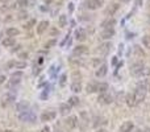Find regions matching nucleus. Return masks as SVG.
I'll list each match as a JSON object with an SVG mask.
<instances>
[{"label":"nucleus","instance_id":"f257e3e1","mask_svg":"<svg viewBox=\"0 0 150 132\" xmlns=\"http://www.w3.org/2000/svg\"><path fill=\"white\" fill-rule=\"evenodd\" d=\"M146 93H147V90L143 86H141V85H138V86H137V89L134 90V93H133L134 101H136L137 104L141 103V102L145 99V97H146Z\"/></svg>","mask_w":150,"mask_h":132},{"label":"nucleus","instance_id":"f03ea898","mask_svg":"<svg viewBox=\"0 0 150 132\" xmlns=\"http://www.w3.org/2000/svg\"><path fill=\"white\" fill-rule=\"evenodd\" d=\"M19 119H20L21 122H25V123H34L36 120V115H34L33 111H21L20 115H19Z\"/></svg>","mask_w":150,"mask_h":132},{"label":"nucleus","instance_id":"7ed1b4c3","mask_svg":"<svg viewBox=\"0 0 150 132\" xmlns=\"http://www.w3.org/2000/svg\"><path fill=\"white\" fill-rule=\"evenodd\" d=\"M15 99H16V93L15 91H9L7 94H4L3 98H1V107H7L8 104H11Z\"/></svg>","mask_w":150,"mask_h":132},{"label":"nucleus","instance_id":"20e7f679","mask_svg":"<svg viewBox=\"0 0 150 132\" xmlns=\"http://www.w3.org/2000/svg\"><path fill=\"white\" fill-rule=\"evenodd\" d=\"M102 5H103V0H87L86 1V7L91 11L99 9Z\"/></svg>","mask_w":150,"mask_h":132},{"label":"nucleus","instance_id":"39448f33","mask_svg":"<svg viewBox=\"0 0 150 132\" xmlns=\"http://www.w3.org/2000/svg\"><path fill=\"white\" fill-rule=\"evenodd\" d=\"M98 101L103 104H111L113 102V98H112V95H109L108 93H100Z\"/></svg>","mask_w":150,"mask_h":132},{"label":"nucleus","instance_id":"423d86ee","mask_svg":"<svg viewBox=\"0 0 150 132\" xmlns=\"http://www.w3.org/2000/svg\"><path fill=\"white\" fill-rule=\"evenodd\" d=\"M65 125L68 129H74L76 125H78V118L76 116H68L65 120Z\"/></svg>","mask_w":150,"mask_h":132},{"label":"nucleus","instance_id":"0eeeda50","mask_svg":"<svg viewBox=\"0 0 150 132\" xmlns=\"http://www.w3.org/2000/svg\"><path fill=\"white\" fill-rule=\"evenodd\" d=\"M7 67H9V69H24V67H27V62H24V61H11V62L7 63Z\"/></svg>","mask_w":150,"mask_h":132},{"label":"nucleus","instance_id":"6e6552de","mask_svg":"<svg viewBox=\"0 0 150 132\" xmlns=\"http://www.w3.org/2000/svg\"><path fill=\"white\" fill-rule=\"evenodd\" d=\"M145 66H143V63L142 62H137V63H134V65H132L130 66V73L133 74V75H138V74L141 73V70L143 69Z\"/></svg>","mask_w":150,"mask_h":132},{"label":"nucleus","instance_id":"1a4fd4ad","mask_svg":"<svg viewBox=\"0 0 150 132\" xmlns=\"http://www.w3.org/2000/svg\"><path fill=\"white\" fill-rule=\"evenodd\" d=\"M119 8H120V5L117 3H113V4H111L108 8L106 9V16H108V17H111V16H113V15L116 13L117 11H119Z\"/></svg>","mask_w":150,"mask_h":132},{"label":"nucleus","instance_id":"9d476101","mask_svg":"<svg viewBox=\"0 0 150 132\" xmlns=\"http://www.w3.org/2000/svg\"><path fill=\"white\" fill-rule=\"evenodd\" d=\"M115 24H116V20H115L113 17H108L106 21H103L102 23V28L103 29H113Z\"/></svg>","mask_w":150,"mask_h":132},{"label":"nucleus","instance_id":"9b49d317","mask_svg":"<svg viewBox=\"0 0 150 132\" xmlns=\"http://www.w3.org/2000/svg\"><path fill=\"white\" fill-rule=\"evenodd\" d=\"M72 53H74V56H82V54L88 53V48L86 45H78L76 48H74Z\"/></svg>","mask_w":150,"mask_h":132},{"label":"nucleus","instance_id":"f8f14e48","mask_svg":"<svg viewBox=\"0 0 150 132\" xmlns=\"http://www.w3.org/2000/svg\"><path fill=\"white\" fill-rule=\"evenodd\" d=\"M55 116H57V114L54 111H46L41 115V122H50Z\"/></svg>","mask_w":150,"mask_h":132},{"label":"nucleus","instance_id":"ddd939ff","mask_svg":"<svg viewBox=\"0 0 150 132\" xmlns=\"http://www.w3.org/2000/svg\"><path fill=\"white\" fill-rule=\"evenodd\" d=\"M107 71H108V66H107L106 63H102V66H99V67L96 69L95 75L98 77V78H100V77H104V75H106Z\"/></svg>","mask_w":150,"mask_h":132},{"label":"nucleus","instance_id":"4468645a","mask_svg":"<svg viewBox=\"0 0 150 132\" xmlns=\"http://www.w3.org/2000/svg\"><path fill=\"white\" fill-rule=\"evenodd\" d=\"M115 36V29H104L102 32V35H100V38L103 40H109V38H112Z\"/></svg>","mask_w":150,"mask_h":132},{"label":"nucleus","instance_id":"2eb2a0df","mask_svg":"<svg viewBox=\"0 0 150 132\" xmlns=\"http://www.w3.org/2000/svg\"><path fill=\"white\" fill-rule=\"evenodd\" d=\"M48 28H49V21H46V20L41 21V23L37 25V33L38 35H42Z\"/></svg>","mask_w":150,"mask_h":132},{"label":"nucleus","instance_id":"dca6fc26","mask_svg":"<svg viewBox=\"0 0 150 132\" xmlns=\"http://www.w3.org/2000/svg\"><path fill=\"white\" fill-rule=\"evenodd\" d=\"M134 128V125H133V123L132 122H129V120H128V122H124L123 124H121V132H132V129Z\"/></svg>","mask_w":150,"mask_h":132},{"label":"nucleus","instance_id":"f3484780","mask_svg":"<svg viewBox=\"0 0 150 132\" xmlns=\"http://www.w3.org/2000/svg\"><path fill=\"white\" fill-rule=\"evenodd\" d=\"M75 38L78 40V41H84L86 38H87V32L84 29H78L76 33H75Z\"/></svg>","mask_w":150,"mask_h":132},{"label":"nucleus","instance_id":"a211bd4d","mask_svg":"<svg viewBox=\"0 0 150 132\" xmlns=\"http://www.w3.org/2000/svg\"><path fill=\"white\" fill-rule=\"evenodd\" d=\"M15 44H16L15 37H7L3 40V46H5V48H11V46H13Z\"/></svg>","mask_w":150,"mask_h":132},{"label":"nucleus","instance_id":"6ab92c4d","mask_svg":"<svg viewBox=\"0 0 150 132\" xmlns=\"http://www.w3.org/2000/svg\"><path fill=\"white\" fill-rule=\"evenodd\" d=\"M70 63H71L72 66H82V65H84V62H83V59L82 58H76V57H70Z\"/></svg>","mask_w":150,"mask_h":132},{"label":"nucleus","instance_id":"aec40b11","mask_svg":"<svg viewBox=\"0 0 150 132\" xmlns=\"http://www.w3.org/2000/svg\"><path fill=\"white\" fill-rule=\"evenodd\" d=\"M70 111H71V106L70 104H61V107H59V112H61L62 115H68L70 114Z\"/></svg>","mask_w":150,"mask_h":132},{"label":"nucleus","instance_id":"412c9836","mask_svg":"<svg viewBox=\"0 0 150 132\" xmlns=\"http://www.w3.org/2000/svg\"><path fill=\"white\" fill-rule=\"evenodd\" d=\"M109 49H111V44H109V42H104V44H102V45L99 46V52L102 53V54H107V53L109 52Z\"/></svg>","mask_w":150,"mask_h":132},{"label":"nucleus","instance_id":"4be33fe9","mask_svg":"<svg viewBox=\"0 0 150 132\" xmlns=\"http://www.w3.org/2000/svg\"><path fill=\"white\" fill-rule=\"evenodd\" d=\"M126 104L129 106V107H134L136 106V101H134V97H133V94H128L126 95Z\"/></svg>","mask_w":150,"mask_h":132},{"label":"nucleus","instance_id":"5701e85b","mask_svg":"<svg viewBox=\"0 0 150 132\" xmlns=\"http://www.w3.org/2000/svg\"><path fill=\"white\" fill-rule=\"evenodd\" d=\"M108 90V85L107 83H96V91L99 93H106Z\"/></svg>","mask_w":150,"mask_h":132},{"label":"nucleus","instance_id":"b1692460","mask_svg":"<svg viewBox=\"0 0 150 132\" xmlns=\"http://www.w3.org/2000/svg\"><path fill=\"white\" fill-rule=\"evenodd\" d=\"M19 33H20V32H19V29H16V28H8L7 29V36L8 37H16Z\"/></svg>","mask_w":150,"mask_h":132},{"label":"nucleus","instance_id":"393cba45","mask_svg":"<svg viewBox=\"0 0 150 132\" xmlns=\"http://www.w3.org/2000/svg\"><path fill=\"white\" fill-rule=\"evenodd\" d=\"M66 24H67V17H66L65 15H61L58 19V25L61 27V28H65Z\"/></svg>","mask_w":150,"mask_h":132},{"label":"nucleus","instance_id":"a878e982","mask_svg":"<svg viewBox=\"0 0 150 132\" xmlns=\"http://www.w3.org/2000/svg\"><path fill=\"white\" fill-rule=\"evenodd\" d=\"M107 119L106 118H95V122H94V125L95 127H99V125H103V124H107Z\"/></svg>","mask_w":150,"mask_h":132},{"label":"nucleus","instance_id":"bb28decb","mask_svg":"<svg viewBox=\"0 0 150 132\" xmlns=\"http://www.w3.org/2000/svg\"><path fill=\"white\" fill-rule=\"evenodd\" d=\"M71 90L74 91V93H79V91L82 90V83H80V82H74V83L71 85Z\"/></svg>","mask_w":150,"mask_h":132},{"label":"nucleus","instance_id":"cd10ccee","mask_svg":"<svg viewBox=\"0 0 150 132\" xmlns=\"http://www.w3.org/2000/svg\"><path fill=\"white\" fill-rule=\"evenodd\" d=\"M142 44H143V46H145V48L150 49V36H149V35H147V36H143Z\"/></svg>","mask_w":150,"mask_h":132},{"label":"nucleus","instance_id":"c85d7f7f","mask_svg":"<svg viewBox=\"0 0 150 132\" xmlns=\"http://www.w3.org/2000/svg\"><path fill=\"white\" fill-rule=\"evenodd\" d=\"M149 75H150V69H149V67H143V69L141 70V73L138 74L137 77H142V78H143V77H149Z\"/></svg>","mask_w":150,"mask_h":132},{"label":"nucleus","instance_id":"c756f323","mask_svg":"<svg viewBox=\"0 0 150 132\" xmlns=\"http://www.w3.org/2000/svg\"><path fill=\"white\" fill-rule=\"evenodd\" d=\"M20 81H21V79H16V78H12V77H11L9 82H8V87H9V89H12V87L15 86V85L20 83Z\"/></svg>","mask_w":150,"mask_h":132},{"label":"nucleus","instance_id":"7c9ffc66","mask_svg":"<svg viewBox=\"0 0 150 132\" xmlns=\"http://www.w3.org/2000/svg\"><path fill=\"white\" fill-rule=\"evenodd\" d=\"M68 104H70V106H78L79 104V98L71 97L70 99H68Z\"/></svg>","mask_w":150,"mask_h":132},{"label":"nucleus","instance_id":"2f4dec72","mask_svg":"<svg viewBox=\"0 0 150 132\" xmlns=\"http://www.w3.org/2000/svg\"><path fill=\"white\" fill-rule=\"evenodd\" d=\"M80 78H82V74L79 73V71H74V73H72V79H74V82H80Z\"/></svg>","mask_w":150,"mask_h":132},{"label":"nucleus","instance_id":"473e14b6","mask_svg":"<svg viewBox=\"0 0 150 132\" xmlns=\"http://www.w3.org/2000/svg\"><path fill=\"white\" fill-rule=\"evenodd\" d=\"M96 91V83H88L87 85V93H95Z\"/></svg>","mask_w":150,"mask_h":132},{"label":"nucleus","instance_id":"72a5a7b5","mask_svg":"<svg viewBox=\"0 0 150 132\" xmlns=\"http://www.w3.org/2000/svg\"><path fill=\"white\" fill-rule=\"evenodd\" d=\"M102 62H103V61H102L100 58H94V59L91 61V65L94 66V67H96V69H98V67L100 66V63H102Z\"/></svg>","mask_w":150,"mask_h":132},{"label":"nucleus","instance_id":"f704fd0d","mask_svg":"<svg viewBox=\"0 0 150 132\" xmlns=\"http://www.w3.org/2000/svg\"><path fill=\"white\" fill-rule=\"evenodd\" d=\"M134 52L137 53V56H140V57H145V53L142 52V49H141L138 45H136V46H134Z\"/></svg>","mask_w":150,"mask_h":132},{"label":"nucleus","instance_id":"c9c22d12","mask_svg":"<svg viewBox=\"0 0 150 132\" xmlns=\"http://www.w3.org/2000/svg\"><path fill=\"white\" fill-rule=\"evenodd\" d=\"M28 3H29L28 0H19V1H17V5H19V7H27Z\"/></svg>","mask_w":150,"mask_h":132},{"label":"nucleus","instance_id":"e433bc0d","mask_svg":"<svg viewBox=\"0 0 150 132\" xmlns=\"http://www.w3.org/2000/svg\"><path fill=\"white\" fill-rule=\"evenodd\" d=\"M21 77H23V71H16L12 74V78H16V79H20Z\"/></svg>","mask_w":150,"mask_h":132},{"label":"nucleus","instance_id":"4c0bfd02","mask_svg":"<svg viewBox=\"0 0 150 132\" xmlns=\"http://www.w3.org/2000/svg\"><path fill=\"white\" fill-rule=\"evenodd\" d=\"M55 42H57L55 40H50L49 42H46V44H45V48H51V46H54Z\"/></svg>","mask_w":150,"mask_h":132},{"label":"nucleus","instance_id":"58836bf2","mask_svg":"<svg viewBox=\"0 0 150 132\" xmlns=\"http://www.w3.org/2000/svg\"><path fill=\"white\" fill-rule=\"evenodd\" d=\"M34 23H36L34 20H31V21H29V23H28L27 25H25L24 28H25V29H31V28H32V25H34Z\"/></svg>","mask_w":150,"mask_h":132},{"label":"nucleus","instance_id":"ea45409f","mask_svg":"<svg viewBox=\"0 0 150 132\" xmlns=\"http://www.w3.org/2000/svg\"><path fill=\"white\" fill-rule=\"evenodd\" d=\"M25 17H28V13L27 12H21L20 16H19V19H25Z\"/></svg>","mask_w":150,"mask_h":132},{"label":"nucleus","instance_id":"a19ab883","mask_svg":"<svg viewBox=\"0 0 150 132\" xmlns=\"http://www.w3.org/2000/svg\"><path fill=\"white\" fill-rule=\"evenodd\" d=\"M5 79H7V78H5V75H0V85H3L4 82H5Z\"/></svg>","mask_w":150,"mask_h":132},{"label":"nucleus","instance_id":"79ce46f5","mask_svg":"<svg viewBox=\"0 0 150 132\" xmlns=\"http://www.w3.org/2000/svg\"><path fill=\"white\" fill-rule=\"evenodd\" d=\"M65 82H66V75H62L61 77V85H65Z\"/></svg>","mask_w":150,"mask_h":132},{"label":"nucleus","instance_id":"37998d69","mask_svg":"<svg viewBox=\"0 0 150 132\" xmlns=\"http://www.w3.org/2000/svg\"><path fill=\"white\" fill-rule=\"evenodd\" d=\"M20 58H28V53H21Z\"/></svg>","mask_w":150,"mask_h":132},{"label":"nucleus","instance_id":"c03bdc74","mask_svg":"<svg viewBox=\"0 0 150 132\" xmlns=\"http://www.w3.org/2000/svg\"><path fill=\"white\" fill-rule=\"evenodd\" d=\"M41 132H50V128H49V127H44Z\"/></svg>","mask_w":150,"mask_h":132},{"label":"nucleus","instance_id":"a18cd8bd","mask_svg":"<svg viewBox=\"0 0 150 132\" xmlns=\"http://www.w3.org/2000/svg\"><path fill=\"white\" fill-rule=\"evenodd\" d=\"M95 132H108V131H107V129H104V128H98Z\"/></svg>","mask_w":150,"mask_h":132},{"label":"nucleus","instance_id":"49530a36","mask_svg":"<svg viewBox=\"0 0 150 132\" xmlns=\"http://www.w3.org/2000/svg\"><path fill=\"white\" fill-rule=\"evenodd\" d=\"M68 5H70V7H68V11H70V12H72V9H74V7H72V5H74V4H72V3H70Z\"/></svg>","mask_w":150,"mask_h":132},{"label":"nucleus","instance_id":"de8ad7c7","mask_svg":"<svg viewBox=\"0 0 150 132\" xmlns=\"http://www.w3.org/2000/svg\"><path fill=\"white\" fill-rule=\"evenodd\" d=\"M34 74H38L40 73V67H34V71H33Z\"/></svg>","mask_w":150,"mask_h":132},{"label":"nucleus","instance_id":"09e8293b","mask_svg":"<svg viewBox=\"0 0 150 132\" xmlns=\"http://www.w3.org/2000/svg\"><path fill=\"white\" fill-rule=\"evenodd\" d=\"M44 1H45V3H46V4H50L51 1H53V0H44Z\"/></svg>","mask_w":150,"mask_h":132},{"label":"nucleus","instance_id":"8fccbe9b","mask_svg":"<svg viewBox=\"0 0 150 132\" xmlns=\"http://www.w3.org/2000/svg\"><path fill=\"white\" fill-rule=\"evenodd\" d=\"M142 132H150V128H145Z\"/></svg>","mask_w":150,"mask_h":132},{"label":"nucleus","instance_id":"3c124183","mask_svg":"<svg viewBox=\"0 0 150 132\" xmlns=\"http://www.w3.org/2000/svg\"><path fill=\"white\" fill-rule=\"evenodd\" d=\"M54 132H62V131H61V129H58V128H57V129H55Z\"/></svg>","mask_w":150,"mask_h":132},{"label":"nucleus","instance_id":"603ef678","mask_svg":"<svg viewBox=\"0 0 150 132\" xmlns=\"http://www.w3.org/2000/svg\"><path fill=\"white\" fill-rule=\"evenodd\" d=\"M121 1H124V3H128V1H129V0H121Z\"/></svg>","mask_w":150,"mask_h":132},{"label":"nucleus","instance_id":"864d4df0","mask_svg":"<svg viewBox=\"0 0 150 132\" xmlns=\"http://www.w3.org/2000/svg\"><path fill=\"white\" fill-rule=\"evenodd\" d=\"M134 132H142V131H141V129H136V131H134Z\"/></svg>","mask_w":150,"mask_h":132},{"label":"nucleus","instance_id":"5fc2aeb1","mask_svg":"<svg viewBox=\"0 0 150 132\" xmlns=\"http://www.w3.org/2000/svg\"><path fill=\"white\" fill-rule=\"evenodd\" d=\"M149 4H150V0H149Z\"/></svg>","mask_w":150,"mask_h":132},{"label":"nucleus","instance_id":"6e6d98bb","mask_svg":"<svg viewBox=\"0 0 150 132\" xmlns=\"http://www.w3.org/2000/svg\"><path fill=\"white\" fill-rule=\"evenodd\" d=\"M1 1H4V0H1Z\"/></svg>","mask_w":150,"mask_h":132}]
</instances>
